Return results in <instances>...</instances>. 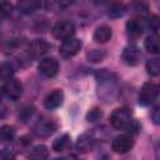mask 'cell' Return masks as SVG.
Returning a JSON list of instances; mask_svg holds the SVG:
<instances>
[{
  "label": "cell",
  "instance_id": "cell-1",
  "mask_svg": "<svg viewBox=\"0 0 160 160\" xmlns=\"http://www.w3.org/2000/svg\"><path fill=\"white\" fill-rule=\"evenodd\" d=\"M159 95V86L155 82H145L139 91V104L148 106L155 102Z\"/></svg>",
  "mask_w": 160,
  "mask_h": 160
},
{
  "label": "cell",
  "instance_id": "cell-2",
  "mask_svg": "<svg viewBox=\"0 0 160 160\" xmlns=\"http://www.w3.org/2000/svg\"><path fill=\"white\" fill-rule=\"evenodd\" d=\"M131 121V110L129 108H118L110 115V124L115 129H125Z\"/></svg>",
  "mask_w": 160,
  "mask_h": 160
},
{
  "label": "cell",
  "instance_id": "cell-3",
  "mask_svg": "<svg viewBox=\"0 0 160 160\" xmlns=\"http://www.w3.org/2000/svg\"><path fill=\"white\" fill-rule=\"evenodd\" d=\"M75 34V26L70 21H58L52 26V35L58 40H66L72 38Z\"/></svg>",
  "mask_w": 160,
  "mask_h": 160
},
{
  "label": "cell",
  "instance_id": "cell-4",
  "mask_svg": "<svg viewBox=\"0 0 160 160\" xmlns=\"http://www.w3.org/2000/svg\"><path fill=\"white\" fill-rule=\"evenodd\" d=\"M132 146H134V140L132 136L129 134L118 135L116 138H114L111 142V149L116 154H126L132 149Z\"/></svg>",
  "mask_w": 160,
  "mask_h": 160
},
{
  "label": "cell",
  "instance_id": "cell-5",
  "mask_svg": "<svg viewBox=\"0 0 160 160\" xmlns=\"http://www.w3.org/2000/svg\"><path fill=\"white\" fill-rule=\"evenodd\" d=\"M81 46H82L81 40H79V39H76V38L72 36L70 39L62 40V44L60 45V50L59 51H60V55L62 58L69 59V58L75 56L80 51Z\"/></svg>",
  "mask_w": 160,
  "mask_h": 160
},
{
  "label": "cell",
  "instance_id": "cell-6",
  "mask_svg": "<svg viewBox=\"0 0 160 160\" xmlns=\"http://www.w3.org/2000/svg\"><path fill=\"white\" fill-rule=\"evenodd\" d=\"M38 70L45 78H54L59 72V62L55 58H44L40 60Z\"/></svg>",
  "mask_w": 160,
  "mask_h": 160
},
{
  "label": "cell",
  "instance_id": "cell-7",
  "mask_svg": "<svg viewBox=\"0 0 160 160\" xmlns=\"http://www.w3.org/2000/svg\"><path fill=\"white\" fill-rule=\"evenodd\" d=\"M4 94L6 95V98L11 101H16L21 98L22 95V84L18 80V79H12L10 78L9 80H6L4 88Z\"/></svg>",
  "mask_w": 160,
  "mask_h": 160
},
{
  "label": "cell",
  "instance_id": "cell-8",
  "mask_svg": "<svg viewBox=\"0 0 160 160\" xmlns=\"http://www.w3.org/2000/svg\"><path fill=\"white\" fill-rule=\"evenodd\" d=\"M50 50V44L44 39H35L28 46V54L31 59H38L44 56Z\"/></svg>",
  "mask_w": 160,
  "mask_h": 160
},
{
  "label": "cell",
  "instance_id": "cell-9",
  "mask_svg": "<svg viewBox=\"0 0 160 160\" xmlns=\"http://www.w3.org/2000/svg\"><path fill=\"white\" fill-rule=\"evenodd\" d=\"M121 59L126 65L135 66V65H138L140 62L141 52L135 45H129V46L124 48V50L121 52Z\"/></svg>",
  "mask_w": 160,
  "mask_h": 160
},
{
  "label": "cell",
  "instance_id": "cell-10",
  "mask_svg": "<svg viewBox=\"0 0 160 160\" xmlns=\"http://www.w3.org/2000/svg\"><path fill=\"white\" fill-rule=\"evenodd\" d=\"M144 29H145V21L140 16L132 18L126 22V32L128 36L131 39L139 38L144 32Z\"/></svg>",
  "mask_w": 160,
  "mask_h": 160
},
{
  "label": "cell",
  "instance_id": "cell-11",
  "mask_svg": "<svg viewBox=\"0 0 160 160\" xmlns=\"http://www.w3.org/2000/svg\"><path fill=\"white\" fill-rule=\"evenodd\" d=\"M62 101H64V92L59 89L49 92L45 99H44V106L48 109V110H55L58 109L59 106L62 105Z\"/></svg>",
  "mask_w": 160,
  "mask_h": 160
},
{
  "label": "cell",
  "instance_id": "cell-12",
  "mask_svg": "<svg viewBox=\"0 0 160 160\" xmlns=\"http://www.w3.org/2000/svg\"><path fill=\"white\" fill-rule=\"evenodd\" d=\"M56 130V124L51 120H41L34 126V132L39 138H49Z\"/></svg>",
  "mask_w": 160,
  "mask_h": 160
},
{
  "label": "cell",
  "instance_id": "cell-13",
  "mask_svg": "<svg viewBox=\"0 0 160 160\" xmlns=\"http://www.w3.org/2000/svg\"><path fill=\"white\" fill-rule=\"evenodd\" d=\"M112 36V30L110 26L108 25H100L95 29L94 31V35H92V39L95 42L98 44H105L108 42Z\"/></svg>",
  "mask_w": 160,
  "mask_h": 160
},
{
  "label": "cell",
  "instance_id": "cell-14",
  "mask_svg": "<svg viewBox=\"0 0 160 160\" xmlns=\"http://www.w3.org/2000/svg\"><path fill=\"white\" fill-rule=\"evenodd\" d=\"M42 0H18V8L22 14H31L41 6Z\"/></svg>",
  "mask_w": 160,
  "mask_h": 160
},
{
  "label": "cell",
  "instance_id": "cell-15",
  "mask_svg": "<svg viewBox=\"0 0 160 160\" xmlns=\"http://www.w3.org/2000/svg\"><path fill=\"white\" fill-rule=\"evenodd\" d=\"M92 144H94L92 136L89 135V134H82V135H80L78 138L75 148H76V150L79 152H88L92 148Z\"/></svg>",
  "mask_w": 160,
  "mask_h": 160
},
{
  "label": "cell",
  "instance_id": "cell-16",
  "mask_svg": "<svg viewBox=\"0 0 160 160\" xmlns=\"http://www.w3.org/2000/svg\"><path fill=\"white\" fill-rule=\"evenodd\" d=\"M71 145V139L68 134L60 135L59 138H56L52 142V150L56 152H64L66 151Z\"/></svg>",
  "mask_w": 160,
  "mask_h": 160
},
{
  "label": "cell",
  "instance_id": "cell-17",
  "mask_svg": "<svg viewBox=\"0 0 160 160\" xmlns=\"http://www.w3.org/2000/svg\"><path fill=\"white\" fill-rule=\"evenodd\" d=\"M144 46L148 52L150 54H159L160 51V42H159V36L156 32H152L150 36L146 38Z\"/></svg>",
  "mask_w": 160,
  "mask_h": 160
},
{
  "label": "cell",
  "instance_id": "cell-18",
  "mask_svg": "<svg viewBox=\"0 0 160 160\" xmlns=\"http://www.w3.org/2000/svg\"><path fill=\"white\" fill-rule=\"evenodd\" d=\"M15 128L12 125H2L0 128V142H10L15 138Z\"/></svg>",
  "mask_w": 160,
  "mask_h": 160
},
{
  "label": "cell",
  "instance_id": "cell-19",
  "mask_svg": "<svg viewBox=\"0 0 160 160\" xmlns=\"http://www.w3.org/2000/svg\"><path fill=\"white\" fill-rule=\"evenodd\" d=\"M49 156V150L45 145H36L29 152V158L34 160H44Z\"/></svg>",
  "mask_w": 160,
  "mask_h": 160
},
{
  "label": "cell",
  "instance_id": "cell-20",
  "mask_svg": "<svg viewBox=\"0 0 160 160\" xmlns=\"http://www.w3.org/2000/svg\"><path fill=\"white\" fill-rule=\"evenodd\" d=\"M129 8L134 14H136L138 16H141V15L146 14V11L149 9V5L145 0H132Z\"/></svg>",
  "mask_w": 160,
  "mask_h": 160
},
{
  "label": "cell",
  "instance_id": "cell-21",
  "mask_svg": "<svg viewBox=\"0 0 160 160\" xmlns=\"http://www.w3.org/2000/svg\"><path fill=\"white\" fill-rule=\"evenodd\" d=\"M106 58V51L101 49H92L86 54V59L90 62H101Z\"/></svg>",
  "mask_w": 160,
  "mask_h": 160
},
{
  "label": "cell",
  "instance_id": "cell-22",
  "mask_svg": "<svg viewBox=\"0 0 160 160\" xmlns=\"http://www.w3.org/2000/svg\"><path fill=\"white\" fill-rule=\"evenodd\" d=\"M146 71L151 76H158L160 74V60L159 58H152L146 61Z\"/></svg>",
  "mask_w": 160,
  "mask_h": 160
},
{
  "label": "cell",
  "instance_id": "cell-23",
  "mask_svg": "<svg viewBox=\"0 0 160 160\" xmlns=\"http://www.w3.org/2000/svg\"><path fill=\"white\" fill-rule=\"evenodd\" d=\"M12 12V4L10 1H0V20L6 19Z\"/></svg>",
  "mask_w": 160,
  "mask_h": 160
},
{
  "label": "cell",
  "instance_id": "cell-24",
  "mask_svg": "<svg viewBox=\"0 0 160 160\" xmlns=\"http://www.w3.org/2000/svg\"><path fill=\"white\" fill-rule=\"evenodd\" d=\"M14 74L12 66L8 62H4L0 65V80H9Z\"/></svg>",
  "mask_w": 160,
  "mask_h": 160
},
{
  "label": "cell",
  "instance_id": "cell-25",
  "mask_svg": "<svg viewBox=\"0 0 160 160\" xmlns=\"http://www.w3.org/2000/svg\"><path fill=\"white\" fill-rule=\"evenodd\" d=\"M101 118H102V111H101V109H99V108H94V109H91V110L86 114V120L90 121V122H95V121L100 120Z\"/></svg>",
  "mask_w": 160,
  "mask_h": 160
},
{
  "label": "cell",
  "instance_id": "cell-26",
  "mask_svg": "<svg viewBox=\"0 0 160 160\" xmlns=\"http://www.w3.org/2000/svg\"><path fill=\"white\" fill-rule=\"evenodd\" d=\"M32 114H34V108H32V106H25V108L19 112V119H20L22 122H25V121H28V120L32 116Z\"/></svg>",
  "mask_w": 160,
  "mask_h": 160
},
{
  "label": "cell",
  "instance_id": "cell-27",
  "mask_svg": "<svg viewBox=\"0 0 160 160\" xmlns=\"http://www.w3.org/2000/svg\"><path fill=\"white\" fill-rule=\"evenodd\" d=\"M124 14V6L122 4H114L110 10H109V15L112 16V18H119Z\"/></svg>",
  "mask_w": 160,
  "mask_h": 160
},
{
  "label": "cell",
  "instance_id": "cell-28",
  "mask_svg": "<svg viewBox=\"0 0 160 160\" xmlns=\"http://www.w3.org/2000/svg\"><path fill=\"white\" fill-rule=\"evenodd\" d=\"M148 26H149V29H150L152 32H156L158 29H159V18H158L156 15L151 16V19L148 21Z\"/></svg>",
  "mask_w": 160,
  "mask_h": 160
},
{
  "label": "cell",
  "instance_id": "cell-29",
  "mask_svg": "<svg viewBox=\"0 0 160 160\" xmlns=\"http://www.w3.org/2000/svg\"><path fill=\"white\" fill-rule=\"evenodd\" d=\"M150 116H151V119H152L154 124H156V125H158V124L160 122V114H159V106H158V105H155V106L152 108Z\"/></svg>",
  "mask_w": 160,
  "mask_h": 160
},
{
  "label": "cell",
  "instance_id": "cell-30",
  "mask_svg": "<svg viewBox=\"0 0 160 160\" xmlns=\"http://www.w3.org/2000/svg\"><path fill=\"white\" fill-rule=\"evenodd\" d=\"M15 158V154L12 152V151H10V150H2L1 152H0V159H14Z\"/></svg>",
  "mask_w": 160,
  "mask_h": 160
},
{
  "label": "cell",
  "instance_id": "cell-31",
  "mask_svg": "<svg viewBox=\"0 0 160 160\" xmlns=\"http://www.w3.org/2000/svg\"><path fill=\"white\" fill-rule=\"evenodd\" d=\"M56 2L61 8H68V6H70L74 2V0H56Z\"/></svg>",
  "mask_w": 160,
  "mask_h": 160
},
{
  "label": "cell",
  "instance_id": "cell-32",
  "mask_svg": "<svg viewBox=\"0 0 160 160\" xmlns=\"http://www.w3.org/2000/svg\"><path fill=\"white\" fill-rule=\"evenodd\" d=\"M106 0H94V2L95 4H102V2H105Z\"/></svg>",
  "mask_w": 160,
  "mask_h": 160
},
{
  "label": "cell",
  "instance_id": "cell-33",
  "mask_svg": "<svg viewBox=\"0 0 160 160\" xmlns=\"http://www.w3.org/2000/svg\"><path fill=\"white\" fill-rule=\"evenodd\" d=\"M2 92H4V90L0 89V101H1V99H2Z\"/></svg>",
  "mask_w": 160,
  "mask_h": 160
}]
</instances>
